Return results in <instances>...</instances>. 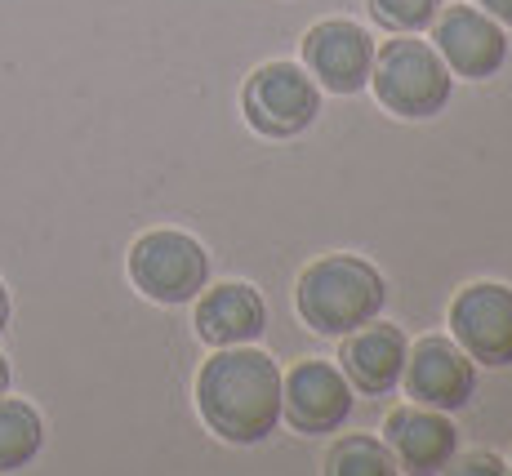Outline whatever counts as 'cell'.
<instances>
[{
  "mask_svg": "<svg viewBox=\"0 0 512 476\" xmlns=\"http://www.w3.org/2000/svg\"><path fill=\"white\" fill-rule=\"evenodd\" d=\"M196 410L228 445H259L281 423V365L250 343L214 347L196 374Z\"/></svg>",
  "mask_w": 512,
  "mask_h": 476,
  "instance_id": "obj_1",
  "label": "cell"
},
{
  "mask_svg": "<svg viewBox=\"0 0 512 476\" xmlns=\"http://www.w3.org/2000/svg\"><path fill=\"white\" fill-rule=\"evenodd\" d=\"M388 303V285H383L379 267H370L357 254H326V259L308 263L294 290L299 316L326 339H343L357 325L374 321Z\"/></svg>",
  "mask_w": 512,
  "mask_h": 476,
  "instance_id": "obj_2",
  "label": "cell"
},
{
  "mask_svg": "<svg viewBox=\"0 0 512 476\" xmlns=\"http://www.w3.org/2000/svg\"><path fill=\"white\" fill-rule=\"evenodd\" d=\"M450 67L428 41L397 36L383 49H374L370 89L392 116L401 121H428L450 103Z\"/></svg>",
  "mask_w": 512,
  "mask_h": 476,
  "instance_id": "obj_3",
  "label": "cell"
},
{
  "mask_svg": "<svg viewBox=\"0 0 512 476\" xmlns=\"http://www.w3.org/2000/svg\"><path fill=\"white\" fill-rule=\"evenodd\" d=\"M130 281L143 299L179 307L192 303L210 285V254L196 236L179 227H156L143 232L130 250Z\"/></svg>",
  "mask_w": 512,
  "mask_h": 476,
  "instance_id": "obj_4",
  "label": "cell"
},
{
  "mask_svg": "<svg viewBox=\"0 0 512 476\" xmlns=\"http://www.w3.org/2000/svg\"><path fill=\"white\" fill-rule=\"evenodd\" d=\"M241 112L254 134L299 138L321 116V85L299 63H263L241 89Z\"/></svg>",
  "mask_w": 512,
  "mask_h": 476,
  "instance_id": "obj_5",
  "label": "cell"
},
{
  "mask_svg": "<svg viewBox=\"0 0 512 476\" xmlns=\"http://www.w3.org/2000/svg\"><path fill=\"white\" fill-rule=\"evenodd\" d=\"M450 339L477 365L504 370L512 365V285L472 281L450 303Z\"/></svg>",
  "mask_w": 512,
  "mask_h": 476,
  "instance_id": "obj_6",
  "label": "cell"
},
{
  "mask_svg": "<svg viewBox=\"0 0 512 476\" xmlns=\"http://www.w3.org/2000/svg\"><path fill=\"white\" fill-rule=\"evenodd\" d=\"M401 388L415 405L428 410H464L477 392V361L455 339L428 334L406 352V370H401Z\"/></svg>",
  "mask_w": 512,
  "mask_h": 476,
  "instance_id": "obj_7",
  "label": "cell"
},
{
  "mask_svg": "<svg viewBox=\"0 0 512 476\" xmlns=\"http://www.w3.org/2000/svg\"><path fill=\"white\" fill-rule=\"evenodd\" d=\"M432 49L450 67V76H464V81H490L508 63L504 23H495L477 5H450L446 14H437V23H432Z\"/></svg>",
  "mask_w": 512,
  "mask_h": 476,
  "instance_id": "obj_8",
  "label": "cell"
},
{
  "mask_svg": "<svg viewBox=\"0 0 512 476\" xmlns=\"http://www.w3.org/2000/svg\"><path fill=\"white\" fill-rule=\"evenodd\" d=\"M303 67L321 89L330 94H361L370 85L374 41L352 18H321L303 36Z\"/></svg>",
  "mask_w": 512,
  "mask_h": 476,
  "instance_id": "obj_9",
  "label": "cell"
},
{
  "mask_svg": "<svg viewBox=\"0 0 512 476\" xmlns=\"http://www.w3.org/2000/svg\"><path fill=\"white\" fill-rule=\"evenodd\" d=\"M352 414V383L334 361H299L281 374V419L294 432H339Z\"/></svg>",
  "mask_w": 512,
  "mask_h": 476,
  "instance_id": "obj_10",
  "label": "cell"
},
{
  "mask_svg": "<svg viewBox=\"0 0 512 476\" xmlns=\"http://www.w3.org/2000/svg\"><path fill=\"white\" fill-rule=\"evenodd\" d=\"M383 445L397 459V472H441L450 468L459 450V432L446 410H428V405H401L383 423Z\"/></svg>",
  "mask_w": 512,
  "mask_h": 476,
  "instance_id": "obj_11",
  "label": "cell"
},
{
  "mask_svg": "<svg viewBox=\"0 0 512 476\" xmlns=\"http://www.w3.org/2000/svg\"><path fill=\"white\" fill-rule=\"evenodd\" d=\"M406 334L388 321H366L352 334H343L339 347V370L348 374L352 392L361 396H388L392 388H401V370H406Z\"/></svg>",
  "mask_w": 512,
  "mask_h": 476,
  "instance_id": "obj_12",
  "label": "cell"
},
{
  "mask_svg": "<svg viewBox=\"0 0 512 476\" xmlns=\"http://www.w3.org/2000/svg\"><path fill=\"white\" fill-rule=\"evenodd\" d=\"M196 334L210 347H236V343H254L268 330V303L254 285L245 281H223V285H205L196 294Z\"/></svg>",
  "mask_w": 512,
  "mask_h": 476,
  "instance_id": "obj_13",
  "label": "cell"
},
{
  "mask_svg": "<svg viewBox=\"0 0 512 476\" xmlns=\"http://www.w3.org/2000/svg\"><path fill=\"white\" fill-rule=\"evenodd\" d=\"M45 423L27 401L0 396V472H18L41 454Z\"/></svg>",
  "mask_w": 512,
  "mask_h": 476,
  "instance_id": "obj_14",
  "label": "cell"
},
{
  "mask_svg": "<svg viewBox=\"0 0 512 476\" xmlns=\"http://www.w3.org/2000/svg\"><path fill=\"white\" fill-rule=\"evenodd\" d=\"M326 472L330 476H392L397 472V459L374 436H343V441L330 445Z\"/></svg>",
  "mask_w": 512,
  "mask_h": 476,
  "instance_id": "obj_15",
  "label": "cell"
},
{
  "mask_svg": "<svg viewBox=\"0 0 512 476\" xmlns=\"http://www.w3.org/2000/svg\"><path fill=\"white\" fill-rule=\"evenodd\" d=\"M370 18L397 36H419L437 23L441 0H366Z\"/></svg>",
  "mask_w": 512,
  "mask_h": 476,
  "instance_id": "obj_16",
  "label": "cell"
},
{
  "mask_svg": "<svg viewBox=\"0 0 512 476\" xmlns=\"http://www.w3.org/2000/svg\"><path fill=\"white\" fill-rule=\"evenodd\" d=\"M459 472H504V463H499L495 454H472V459H464Z\"/></svg>",
  "mask_w": 512,
  "mask_h": 476,
  "instance_id": "obj_17",
  "label": "cell"
},
{
  "mask_svg": "<svg viewBox=\"0 0 512 476\" xmlns=\"http://www.w3.org/2000/svg\"><path fill=\"white\" fill-rule=\"evenodd\" d=\"M481 9H486L495 23H504V27H512V0H477Z\"/></svg>",
  "mask_w": 512,
  "mask_h": 476,
  "instance_id": "obj_18",
  "label": "cell"
},
{
  "mask_svg": "<svg viewBox=\"0 0 512 476\" xmlns=\"http://www.w3.org/2000/svg\"><path fill=\"white\" fill-rule=\"evenodd\" d=\"M5 325H9V290L0 285V334H5Z\"/></svg>",
  "mask_w": 512,
  "mask_h": 476,
  "instance_id": "obj_19",
  "label": "cell"
},
{
  "mask_svg": "<svg viewBox=\"0 0 512 476\" xmlns=\"http://www.w3.org/2000/svg\"><path fill=\"white\" fill-rule=\"evenodd\" d=\"M5 392H9V361L0 356V396H5Z\"/></svg>",
  "mask_w": 512,
  "mask_h": 476,
  "instance_id": "obj_20",
  "label": "cell"
}]
</instances>
